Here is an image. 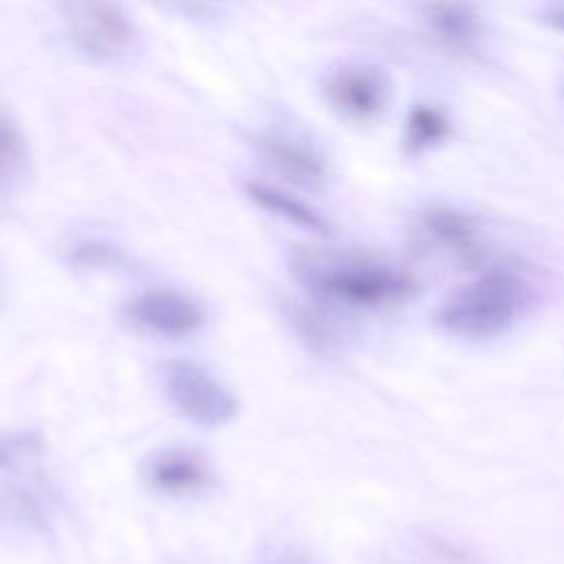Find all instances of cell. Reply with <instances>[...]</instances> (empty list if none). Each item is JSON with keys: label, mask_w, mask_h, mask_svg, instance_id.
<instances>
[{"label": "cell", "mask_w": 564, "mask_h": 564, "mask_svg": "<svg viewBox=\"0 0 564 564\" xmlns=\"http://www.w3.org/2000/svg\"><path fill=\"white\" fill-rule=\"evenodd\" d=\"M289 264L311 293L355 308H381L412 293V280L405 273L357 253L295 249Z\"/></svg>", "instance_id": "6da1fadb"}, {"label": "cell", "mask_w": 564, "mask_h": 564, "mask_svg": "<svg viewBox=\"0 0 564 564\" xmlns=\"http://www.w3.org/2000/svg\"><path fill=\"white\" fill-rule=\"evenodd\" d=\"M531 302L533 291L522 275L496 269L454 289L438 308V324L463 339H489L513 328Z\"/></svg>", "instance_id": "7a4b0ae2"}, {"label": "cell", "mask_w": 564, "mask_h": 564, "mask_svg": "<svg viewBox=\"0 0 564 564\" xmlns=\"http://www.w3.org/2000/svg\"><path fill=\"white\" fill-rule=\"evenodd\" d=\"M161 388L167 403L196 425L218 427L234 421L238 414L236 394L194 361H165L161 366Z\"/></svg>", "instance_id": "3957f363"}, {"label": "cell", "mask_w": 564, "mask_h": 564, "mask_svg": "<svg viewBox=\"0 0 564 564\" xmlns=\"http://www.w3.org/2000/svg\"><path fill=\"white\" fill-rule=\"evenodd\" d=\"M64 24L73 46L95 62H115L123 57L137 37L128 13L112 2L66 4Z\"/></svg>", "instance_id": "277c9868"}, {"label": "cell", "mask_w": 564, "mask_h": 564, "mask_svg": "<svg viewBox=\"0 0 564 564\" xmlns=\"http://www.w3.org/2000/svg\"><path fill=\"white\" fill-rule=\"evenodd\" d=\"M143 482L170 498H187L203 494L214 485V469L205 454L192 447H161L141 465Z\"/></svg>", "instance_id": "5b68a950"}, {"label": "cell", "mask_w": 564, "mask_h": 564, "mask_svg": "<svg viewBox=\"0 0 564 564\" xmlns=\"http://www.w3.org/2000/svg\"><path fill=\"white\" fill-rule=\"evenodd\" d=\"M126 317L141 330L161 337H185L203 326L205 311L183 293L154 289L132 297L126 306Z\"/></svg>", "instance_id": "8992f818"}, {"label": "cell", "mask_w": 564, "mask_h": 564, "mask_svg": "<svg viewBox=\"0 0 564 564\" xmlns=\"http://www.w3.org/2000/svg\"><path fill=\"white\" fill-rule=\"evenodd\" d=\"M326 101L355 121L375 119L388 101L386 77L368 66H344L326 75L322 84Z\"/></svg>", "instance_id": "52a82bcc"}, {"label": "cell", "mask_w": 564, "mask_h": 564, "mask_svg": "<svg viewBox=\"0 0 564 564\" xmlns=\"http://www.w3.org/2000/svg\"><path fill=\"white\" fill-rule=\"evenodd\" d=\"M256 152L282 176L293 183L317 189L328 176L324 154L306 139L289 132H262L253 137Z\"/></svg>", "instance_id": "ba28073f"}, {"label": "cell", "mask_w": 564, "mask_h": 564, "mask_svg": "<svg viewBox=\"0 0 564 564\" xmlns=\"http://www.w3.org/2000/svg\"><path fill=\"white\" fill-rule=\"evenodd\" d=\"M29 174V139L18 119L0 106V194H9L22 187Z\"/></svg>", "instance_id": "9c48e42d"}, {"label": "cell", "mask_w": 564, "mask_h": 564, "mask_svg": "<svg viewBox=\"0 0 564 564\" xmlns=\"http://www.w3.org/2000/svg\"><path fill=\"white\" fill-rule=\"evenodd\" d=\"M432 33L456 51H467L480 35V20L469 4H432L427 7Z\"/></svg>", "instance_id": "30bf717a"}, {"label": "cell", "mask_w": 564, "mask_h": 564, "mask_svg": "<svg viewBox=\"0 0 564 564\" xmlns=\"http://www.w3.org/2000/svg\"><path fill=\"white\" fill-rule=\"evenodd\" d=\"M245 189H247V194L253 203L273 212L275 216H282L289 223H295V225H300L304 229H311V231H317V234H324L328 229L326 220L315 209H311L302 200H297V198L271 187V185L249 183Z\"/></svg>", "instance_id": "8fae6325"}, {"label": "cell", "mask_w": 564, "mask_h": 564, "mask_svg": "<svg viewBox=\"0 0 564 564\" xmlns=\"http://www.w3.org/2000/svg\"><path fill=\"white\" fill-rule=\"evenodd\" d=\"M445 119L430 106H419L410 112L405 123V143L410 150H425L445 137Z\"/></svg>", "instance_id": "7c38bea8"}, {"label": "cell", "mask_w": 564, "mask_h": 564, "mask_svg": "<svg viewBox=\"0 0 564 564\" xmlns=\"http://www.w3.org/2000/svg\"><path fill=\"white\" fill-rule=\"evenodd\" d=\"M425 229L432 234V238L436 242L452 245L454 249H471L469 247L471 240H474L471 225L463 216H458V214L434 212V214L427 216Z\"/></svg>", "instance_id": "4fadbf2b"}, {"label": "cell", "mask_w": 564, "mask_h": 564, "mask_svg": "<svg viewBox=\"0 0 564 564\" xmlns=\"http://www.w3.org/2000/svg\"><path fill=\"white\" fill-rule=\"evenodd\" d=\"M542 22L560 33H564V2H557V4H546L540 13Z\"/></svg>", "instance_id": "5bb4252c"}, {"label": "cell", "mask_w": 564, "mask_h": 564, "mask_svg": "<svg viewBox=\"0 0 564 564\" xmlns=\"http://www.w3.org/2000/svg\"><path fill=\"white\" fill-rule=\"evenodd\" d=\"M267 564H293V562L286 560V557H282V555H275V557H271Z\"/></svg>", "instance_id": "9a60e30c"}]
</instances>
